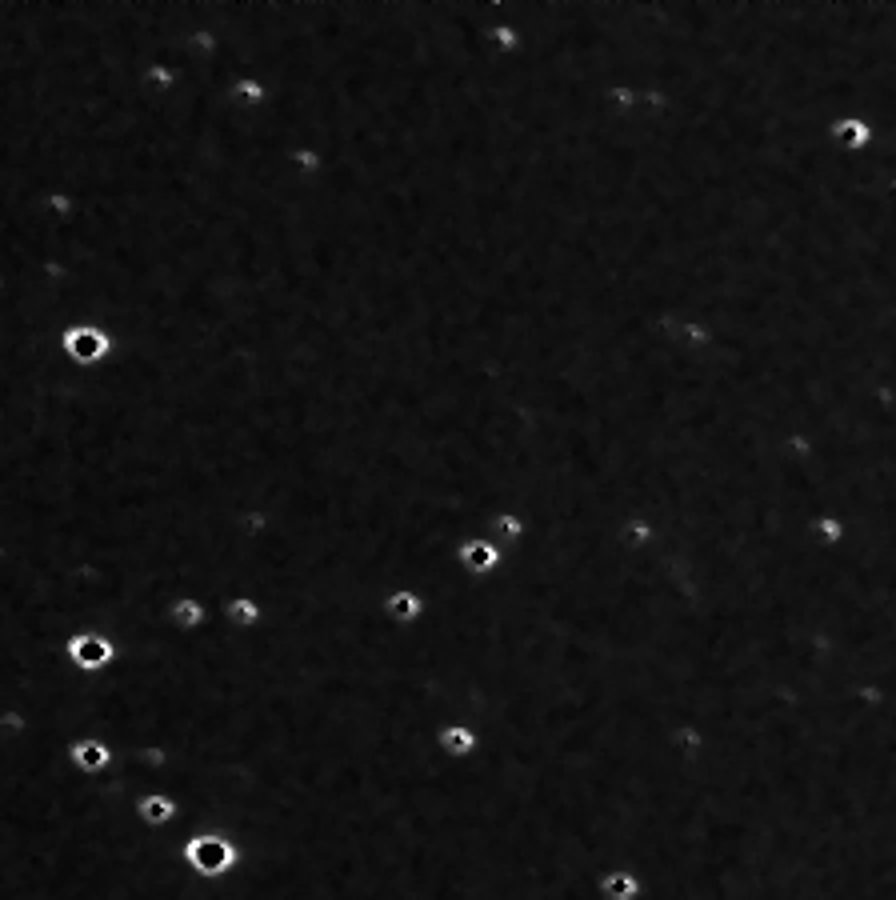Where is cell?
<instances>
[{
  "label": "cell",
  "mask_w": 896,
  "mask_h": 900,
  "mask_svg": "<svg viewBox=\"0 0 896 900\" xmlns=\"http://www.w3.org/2000/svg\"><path fill=\"white\" fill-rule=\"evenodd\" d=\"M176 852H180L184 868H188L192 876H200V880H220V876L236 872L240 860H244V848L236 844V836L216 832V828L184 832V840H180Z\"/></svg>",
  "instance_id": "obj_1"
},
{
  "label": "cell",
  "mask_w": 896,
  "mask_h": 900,
  "mask_svg": "<svg viewBox=\"0 0 896 900\" xmlns=\"http://www.w3.org/2000/svg\"><path fill=\"white\" fill-rule=\"evenodd\" d=\"M64 660H68V668L80 672V676H104V672L116 668L120 648H116V640H112L108 632H100V628H76V632L64 636Z\"/></svg>",
  "instance_id": "obj_2"
},
{
  "label": "cell",
  "mask_w": 896,
  "mask_h": 900,
  "mask_svg": "<svg viewBox=\"0 0 896 900\" xmlns=\"http://www.w3.org/2000/svg\"><path fill=\"white\" fill-rule=\"evenodd\" d=\"M60 348H64V360L72 368H100L116 356V336L100 324H72L64 336H60Z\"/></svg>",
  "instance_id": "obj_3"
},
{
  "label": "cell",
  "mask_w": 896,
  "mask_h": 900,
  "mask_svg": "<svg viewBox=\"0 0 896 900\" xmlns=\"http://www.w3.org/2000/svg\"><path fill=\"white\" fill-rule=\"evenodd\" d=\"M68 764L80 776H100V772H108L116 764V748L104 736H76L68 744Z\"/></svg>",
  "instance_id": "obj_4"
},
{
  "label": "cell",
  "mask_w": 896,
  "mask_h": 900,
  "mask_svg": "<svg viewBox=\"0 0 896 900\" xmlns=\"http://www.w3.org/2000/svg\"><path fill=\"white\" fill-rule=\"evenodd\" d=\"M132 816L140 820V828L160 832V828H168V824H176V820H180V804H176V796H172V792H164V788H148V792H140V796L132 800Z\"/></svg>",
  "instance_id": "obj_5"
},
{
  "label": "cell",
  "mask_w": 896,
  "mask_h": 900,
  "mask_svg": "<svg viewBox=\"0 0 896 900\" xmlns=\"http://www.w3.org/2000/svg\"><path fill=\"white\" fill-rule=\"evenodd\" d=\"M168 624L180 632V636H192V632H200L204 624H208V608H204V600L200 596H172L168 600Z\"/></svg>",
  "instance_id": "obj_6"
},
{
  "label": "cell",
  "mask_w": 896,
  "mask_h": 900,
  "mask_svg": "<svg viewBox=\"0 0 896 900\" xmlns=\"http://www.w3.org/2000/svg\"><path fill=\"white\" fill-rule=\"evenodd\" d=\"M460 560L468 572H492L500 564V548L492 540H464L460 544Z\"/></svg>",
  "instance_id": "obj_7"
},
{
  "label": "cell",
  "mask_w": 896,
  "mask_h": 900,
  "mask_svg": "<svg viewBox=\"0 0 896 900\" xmlns=\"http://www.w3.org/2000/svg\"><path fill=\"white\" fill-rule=\"evenodd\" d=\"M268 84L256 76V72H244V76H236L232 80V100L240 104V108H260V104H268Z\"/></svg>",
  "instance_id": "obj_8"
},
{
  "label": "cell",
  "mask_w": 896,
  "mask_h": 900,
  "mask_svg": "<svg viewBox=\"0 0 896 900\" xmlns=\"http://www.w3.org/2000/svg\"><path fill=\"white\" fill-rule=\"evenodd\" d=\"M832 140L856 152V148H864V144L872 140V128L864 124V116H844V120L832 124Z\"/></svg>",
  "instance_id": "obj_9"
},
{
  "label": "cell",
  "mask_w": 896,
  "mask_h": 900,
  "mask_svg": "<svg viewBox=\"0 0 896 900\" xmlns=\"http://www.w3.org/2000/svg\"><path fill=\"white\" fill-rule=\"evenodd\" d=\"M440 744H444V752H452V756H468V752H476V732L472 728H464V724H452V728H444L440 732Z\"/></svg>",
  "instance_id": "obj_10"
},
{
  "label": "cell",
  "mask_w": 896,
  "mask_h": 900,
  "mask_svg": "<svg viewBox=\"0 0 896 900\" xmlns=\"http://www.w3.org/2000/svg\"><path fill=\"white\" fill-rule=\"evenodd\" d=\"M388 612H392L396 620H416V616H420V596L408 592V588H400V592L388 596Z\"/></svg>",
  "instance_id": "obj_11"
}]
</instances>
